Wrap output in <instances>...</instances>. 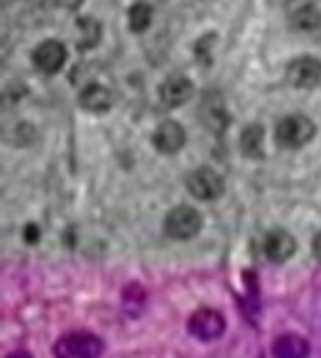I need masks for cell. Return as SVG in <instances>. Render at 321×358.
I'll return each instance as SVG.
<instances>
[{
	"instance_id": "1",
	"label": "cell",
	"mask_w": 321,
	"mask_h": 358,
	"mask_svg": "<svg viewBox=\"0 0 321 358\" xmlns=\"http://www.w3.org/2000/svg\"><path fill=\"white\" fill-rule=\"evenodd\" d=\"M316 135V125L309 115H301V113H292L285 115V118L277 123L275 128V138L282 148L287 150H299L304 145H309Z\"/></svg>"
},
{
	"instance_id": "2",
	"label": "cell",
	"mask_w": 321,
	"mask_h": 358,
	"mask_svg": "<svg viewBox=\"0 0 321 358\" xmlns=\"http://www.w3.org/2000/svg\"><path fill=\"white\" fill-rule=\"evenodd\" d=\"M104 341L91 331H74L55 343L57 358H101Z\"/></svg>"
},
{
	"instance_id": "3",
	"label": "cell",
	"mask_w": 321,
	"mask_h": 358,
	"mask_svg": "<svg viewBox=\"0 0 321 358\" xmlns=\"http://www.w3.org/2000/svg\"><path fill=\"white\" fill-rule=\"evenodd\" d=\"M201 226H204L201 214L194 206L182 204V206H174L167 214V219H164V234L174 241H189L194 236H199Z\"/></svg>"
},
{
	"instance_id": "4",
	"label": "cell",
	"mask_w": 321,
	"mask_h": 358,
	"mask_svg": "<svg viewBox=\"0 0 321 358\" xmlns=\"http://www.w3.org/2000/svg\"><path fill=\"white\" fill-rule=\"evenodd\" d=\"M187 189L194 199L216 201V199H221L223 192H226V182H223V177L216 172V169L199 167L187 177Z\"/></svg>"
},
{
	"instance_id": "5",
	"label": "cell",
	"mask_w": 321,
	"mask_h": 358,
	"mask_svg": "<svg viewBox=\"0 0 321 358\" xmlns=\"http://www.w3.org/2000/svg\"><path fill=\"white\" fill-rule=\"evenodd\" d=\"M187 329L199 341H216V338H221L223 331H226V317H223L218 309H211V307L197 309V312L189 317Z\"/></svg>"
},
{
	"instance_id": "6",
	"label": "cell",
	"mask_w": 321,
	"mask_h": 358,
	"mask_svg": "<svg viewBox=\"0 0 321 358\" xmlns=\"http://www.w3.org/2000/svg\"><path fill=\"white\" fill-rule=\"evenodd\" d=\"M287 20L294 30L306 35L321 32V10L314 0H287Z\"/></svg>"
},
{
	"instance_id": "7",
	"label": "cell",
	"mask_w": 321,
	"mask_h": 358,
	"mask_svg": "<svg viewBox=\"0 0 321 358\" xmlns=\"http://www.w3.org/2000/svg\"><path fill=\"white\" fill-rule=\"evenodd\" d=\"M66 57H69V52H66L64 42L45 40L35 47V52H32V64H35L42 74H57V71L64 69Z\"/></svg>"
},
{
	"instance_id": "8",
	"label": "cell",
	"mask_w": 321,
	"mask_h": 358,
	"mask_svg": "<svg viewBox=\"0 0 321 358\" xmlns=\"http://www.w3.org/2000/svg\"><path fill=\"white\" fill-rule=\"evenodd\" d=\"M287 81L297 89H314L321 84V59L297 57L287 64Z\"/></svg>"
},
{
	"instance_id": "9",
	"label": "cell",
	"mask_w": 321,
	"mask_h": 358,
	"mask_svg": "<svg viewBox=\"0 0 321 358\" xmlns=\"http://www.w3.org/2000/svg\"><path fill=\"white\" fill-rule=\"evenodd\" d=\"M194 96V84L189 76L174 74L167 76L159 86V101H162L164 108H179V106L189 103Z\"/></svg>"
},
{
	"instance_id": "10",
	"label": "cell",
	"mask_w": 321,
	"mask_h": 358,
	"mask_svg": "<svg viewBox=\"0 0 321 358\" xmlns=\"http://www.w3.org/2000/svg\"><path fill=\"white\" fill-rule=\"evenodd\" d=\"M187 143V130L177 123V120H164L155 128L152 133V145L157 152L162 155H174L184 148Z\"/></svg>"
},
{
	"instance_id": "11",
	"label": "cell",
	"mask_w": 321,
	"mask_h": 358,
	"mask_svg": "<svg viewBox=\"0 0 321 358\" xmlns=\"http://www.w3.org/2000/svg\"><path fill=\"white\" fill-rule=\"evenodd\" d=\"M262 253H265V258L272 260V263H285V260H290L292 255L297 253L294 236L287 234L285 229L270 231V234L265 236V241H262Z\"/></svg>"
},
{
	"instance_id": "12",
	"label": "cell",
	"mask_w": 321,
	"mask_h": 358,
	"mask_svg": "<svg viewBox=\"0 0 321 358\" xmlns=\"http://www.w3.org/2000/svg\"><path fill=\"white\" fill-rule=\"evenodd\" d=\"M113 91L104 84H86L79 94V106L89 113H106V110L113 108Z\"/></svg>"
},
{
	"instance_id": "13",
	"label": "cell",
	"mask_w": 321,
	"mask_h": 358,
	"mask_svg": "<svg viewBox=\"0 0 321 358\" xmlns=\"http://www.w3.org/2000/svg\"><path fill=\"white\" fill-rule=\"evenodd\" d=\"M272 356L275 358H306L309 356V341L299 334H282L272 341Z\"/></svg>"
},
{
	"instance_id": "14",
	"label": "cell",
	"mask_w": 321,
	"mask_h": 358,
	"mask_svg": "<svg viewBox=\"0 0 321 358\" xmlns=\"http://www.w3.org/2000/svg\"><path fill=\"white\" fill-rule=\"evenodd\" d=\"M241 152L250 159H262L265 157V130L262 125L252 123L241 133Z\"/></svg>"
},
{
	"instance_id": "15",
	"label": "cell",
	"mask_w": 321,
	"mask_h": 358,
	"mask_svg": "<svg viewBox=\"0 0 321 358\" xmlns=\"http://www.w3.org/2000/svg\"><path fill=\"white\" fill-rule=\"evenodd\" d=\"M150 25H152V6L140 0L128 10V27L130 32H145Z\"/></svg>"
},
{
	"instance_id": "16",
	"label": "cell",
	"mask_w": 321,
	"mask_h": 358,
	"mask_svg": "<svg viewBox=\"0 0 321 358\" xmlns=\"http://www.w3.org/2000/svg\"><path fill=\"white\" fill-rule=\"evenodd\" d=\"M79 30H81V47L84 50H91V47H96L99 45V40H101V25H99V20H91V17H81L79 22Z\"/></svg>"
},
{
	"instance_id": "17",
	"label": "cell",
	"mask_w": 321,
	"mask_h": 358,
	"mask_svg": "<svg viewBox=\"0 0 321 358\" xmlns=\"http://www.w3.org/2000/svg\"><path fill=\"white\" fill-rule=\"evenodd\" d=\"M25 241L27 243H37V241H40V229H37L35 224H30L25 229Z\"/></svg>"
},
{
	"instance_id": "18",
	"label": "cell",
	"mask_w": 321,
	"mask_h": 358,
	"mask_svg": "<svg viewBox=\"0 0 321 358\" xmlns=\"http://www.w3.org/2000/svg\"><path fill=\"white\" fill-rule=\"evenodd\" d=\"M6 358H32V353H27V351H13L10 356H6Z\"/></svg>"
},
{
	"instance_id": "19",
	"label": "cell",
	"mask_w": 321,
	"mask_h": 358,
	"mask_svg": "<svg viewBox=\"0 0 321 358\" xmlns=\"http://www.w3.org/2000/svg\"><path fill=\"white\" fill-rule=\"evenodd\" d=\"M314 250H316V255L321 258V234L316 236V241H314Z\"/></svg>"
}]
</instances>
